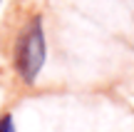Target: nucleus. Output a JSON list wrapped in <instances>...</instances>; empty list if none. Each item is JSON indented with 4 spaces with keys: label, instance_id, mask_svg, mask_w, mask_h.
<instances>
[{
    "label": "nucleus",
    "instance_id": "1",
    "mask_svg": "<svg viewBox=\"0 0 134 132\" xmlns=\"http://www.w3.org/2000/svg\"><path fill=\"white\" fill-rule=\"evenodd\" d=\"M10 60H13L15 77L25 87H32L45 67V60H47V35H45V15L42 13L27 15V20L23 23V28L15 35Z\"/></svg>",
    "mask_w": 134,
    "mask_h": 132
},
{
    "label": "nucleus",
    "instance_id": "2",
    "mask_svg": "<svg viewBox=\"0 0 134 132\" xmlns=\"http://www.w3.org/2000/svg\"><path fill=\"white\" fill-rule=\"evenodd\" d=\"M0 132H18L15 130V120L10 112H0Z\"/></svg>",
    "mask_w": 134,
    "mask_h": 132
},
{
    "label": "nucleus",
    "instance_id": "3",
    "mask_svg": "<svg viewBox=\"0 0 134 132\" xmlns=\"http://www.w3.org/2000/svg\"><path fill=\"white\" fill-rule=\"evenodd\" d=\"M0 3H3V0H0Z\"/></svg>",
    "mask_w": 134,
    "mask_h": 132
}]
</instances>
